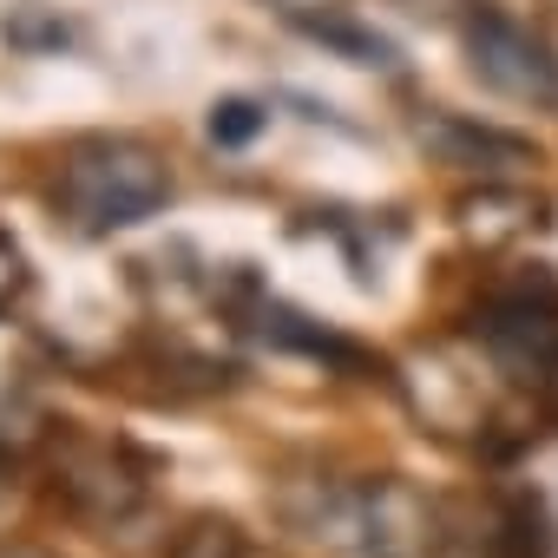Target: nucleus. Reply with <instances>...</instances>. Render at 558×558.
Instances as JSON below:
<instances>
[{"mask_svg": "<svg viewBox=\"0 0 558 558\" xmlns=\"http://www.w3.org/2000/svg\"><path fill=\"white\" fill-rule=\"evenodd\" d=\"M21 290H27V256H21L14 236H0V310H8Z\"/></svg>", "mask_w": 558, "mask_h": 558, "instance_id": "nucleus-12", "label": "nucleus"}, {"mask_svg": "<svg viewBox=\"0 0 558 558\" xmlns=\"http://www.w3.org/2000/svg\"><path fill=\"white\" fill-rule=\"evenodd\" d=\"M276 14H290V21H310V14H329V8H342V0H269Z\"/></svg>", "mask_w": 558, "mask_h": 558, "instance_id": "nucleus-13", "label": "nucleus"}, {"mask_svg": "<svg viewBox=\"0 0 558 558\" xmlns=\"http://www.w3.org/2000/svg\"><path fill=\"white\" fill-rule=\"evenodd\" d=\"M165 558H263L256 545H250V532L243 525H230V519H191L178 538H171V551Z\"/></svg>", "mask_w": 558, "mask_h": 558, "instance_id": "nucleus-10", "label": "nucleus"}, {"mask_svg": "<svg viewBox=\"0 0 558 558\" xmlns=\"http://www.w3.org/2000/svg\"><path fill=\"white\" fill-rule=\"evenodd\" d=\"M466 60L480 73V86H493L499 99H519V106H558V60L551 47L519 27L512 14L499 8H480L466 14Z\"/></svg>", "mask_w": 558, "mask_h": 558, "instance_id": "nucleus-2", "label": "nucleus"}, {"mask_svg": "<svg viewBox=\"0 0 558 558\" xmlns=\"http://www.w3.org/2000/svg\"><path fill=\"white\" fill-rule=\"evenodd\" d=\"M296 27H310L323 47H336V53H342V60H355V66H395V47H388L375 27H355V21H349V8L310 14V21H296Z\"/></svg>", "mask_w": 558, "mask_h": 558, "instance_id": "nucleus-9", "label": "nucleus"}, {"mask_svg": "<svg viewBox=\"0 0 558 558\" xmlns=\"http://www.w3.org/2000/svg\"><path fill=\"white\" fill-rule=\"evenodd\" d=\"M414 138H421L427 158H440V165H453V171H480V178L538 165L532 138H512V132H499V125H473L466 112H440V106L414 125Z\"/></svg>", "mask_w": 558, "mask_h": 558, "instance_id": "nucleus-6", "label": "nucleus"}, {"mask_svg": "<svg viewBox=\"0 0 558 558\" xmlns=\"http://www.w3.org/2000/svg\"><path fill=\"white\" fill-rule=\"evenodd\" d=\"M480 342H486V355L512 381L551 388V375H558V290L551 283H532V290L493 296L480 310Z\"/></svg>", "mask_w": 558, "mask_h": 558, "instance_id": "nucleus-3", "label": "nucleus"}, {"mask_svg": "<svg viewBox=\"0 0 558 558\" xmlns=\"http://www.w3.org/2000/svg\"><path fill=\"white\" fill-rule=\"evenodd\" d=\"M538 223V204L525 191H506V184H486L473 197H460V230L480 236V243H512Z\"/></svg>", "mask_w": 558, "mask_h": 558, "instance_id": "nucleus-8", "label": "nucleus"}, {"mask_svg": "<svg viewBox=\"0 0 558 558\" xmlns=\"http://www.w3.org/2000/svg\"><path fill=\"white\" fill-rule=\"evenodd\" d=\"M349 525L362 532L368 558H427L434 551V512L414 486L401 480H375L349 499Z\"/></svg>", "mask_w": 558, "mask_h": 558, "instance_id": "nucleus-5", "label": "nucleus"}, {"mask_svg": "<svg viewBox=\"0 0 558 558\" xmlns=\"http://www.w3.org/2000/svg\"><path fill=\"white\" fill-rule=\"evenodd\" d=\"M171 204V165L125 132H93L80 145H66L60 171H53V210L80 230V236H112L132 230L145 217H158Z\"/></svg>", "mask_w": 558, "mask_h": 558, "instance_id": "nucleus-1", "label": "nucleus"}, {"mask_svg": "<svg viewBox=\"0 0 558 558\" xmlns=\"http://www.w3.org/2000/svg\"><path fill=\"white\" fill-rule=\"evenodd\" d=\"M263 125H269V112L256 99H217L210 106V145H223V151H243Z\"/></svg>", "mask_w": 558, "mask_h": 558, "instance_id": "nucleus-11", "label": "nucleus"}, {"mask_svg": "<svg viewBox=\"0 0 558 558\" xmlns=\"http://www.w3.org/2000/svg\"><path fill=\"white\" fill-rule=\"evenodd\" d=\"M486 558H558V525H551L538 493L506 499V512H499V525L486 538Z\"/></svg>", "mask_w": 558, "mask_h": 558, "instance_id": "nucleus-7", "label": "nucleus"}, {"mask_svg": "<svg viewBox=\"0 0 558 558\" xmlns=\"http://www.w3.org/2000/svg\"><path fill=\"white\" fill-rule=\"evenodd\" d=\"M60 493L86 519H125L145 499V460L132 447H119V440H66Z\"/></svg>", "mask_w": 558, "mask_h": 558, "instance_id": "nucleus-4", "label": "nucleus"}]
</instances>
